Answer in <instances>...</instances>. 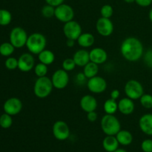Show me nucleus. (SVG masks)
I'll list each match as a JSON object with an SVG mask.
<instances>
[{"label":"nucleus","mask_w":152,"mask_h":152,"mask_svg":"<svg viewBox=\"0 0 152 152\" xmlns=\"http://www.w3.org/2000/svg\"><path fill=\"white\" fill-rule=\"evenodd\" d=\"M35 66V59L31 53H25L18 59V68L22 72H29Z\"/></svg>","instance_id":"4468645a"},{"label":"nucleus","mask_w":152,"mask_h":152,"mask_svg":"<svg viewBox=\"0 0 152 152\" xmlns=\"http://www.w3.org/2000/svg\"><path fill=\"white\" fill-rule=\"evenodd\" d=\"M124 1H125V2L129 3V4H130V3L135 2V0H124Z\"/></svg>","instance_id":"a18cd8bd"},{"label":"nucleus","mask_w":152,"mask_h":152,"mask_svg":"<svg viewBox=\"0 0 152 152\" xmlns=\"http://www.w3.org/2000/svg\"><path fill=\"white\" fill-rule=\"evenodd\" d=\"M87 80L86 77L85 76V74L83 73H79L77 75V81L79 83H84L86 80Z\"/></svg>","instance_id":"a19ab883"},{"label":"nucleus","mask_w":152,"mask_h":152,"mask_svg":"<svg viewBox=\"0 0 152 152\" xmlns=\"http://www.w3.org/2000/svg\"><path fill=\"white\" fill-rule=\"evenodd\" d=\"M91 62H93L97 65L105 63L108 59V53L106 50L102 48H94L89 51Z\"/></svg>","instance_id":"dca6fc26"},{"label":"nucleus","mask_w":152,"mask_h":152,"mask_svg":"<svg viewBox=\"0 0 152 152\" xmlns=\"http://www.w3.org/2000/svg\"><path fill=\"white\" fill-rule=\"evenodd\" d=\"M47 45L46 37L41 33H33L28 36L26 42V48L32 54L38 55L45 49Z\"/></svg>","instance_id":"f03ea898"},{"label":"nucleus","mask_w":152,"mask_h":152,"mask_svg":"<svg viewBox=\"0 0 152 152\" xmlns=\"http://www.w3.org/2000/svg\"><path fill=\"white\" fill-rule=\"evenodd\" d=\"M87 87L89 91L99 94L103 93L106 90L107 82L103 77L96 75L92 78L88 79L87 82Z\"/></svg>","instance_id":"9b49d317"},{"label":"nucleus","mask_w":152,"mask_h":152,"mask_svg":"<svg viewBox=\"0 0 152 152\" xmlns=\"http://www.w3.org/2000/svg\"><path fill=\"white\" fill-rule=\"evenodd\" d=\"M148 18H149V20L151 21L152 23V8L149 10V13H148Z\"/></svg>","instance_id":"37998d69"},{"label":"nucleus","mask_w":152,"mask_h":152,"mask_svg":"<svg viewBox=\"0 0 152 152\" xmlns=\"http://www.w3.org/2000/svg\"><path fill=\"white\" fill-rule=\"evenodd\" d=\"M96 29L98 34L102 37H110L114 32V24L111 19L101 16L96 23Z\"/></svg>","instance_id":"f8f14e48"},{"label":"nucleus","mask_w":152,"mask_h":152,"mask_svg":"<svg viewBox=\"0 0 152 152\" xmlns=\"http://www.w3.org/2000/svg\"><path fill=\"white\" fill-rule=\"evenodd\" d=\"M45 1L46 4H50V5L53 6L54 7H57V6L64 3V0H45Z\"/></svg>","instance_id":"58836bf2"},{"label":"nucleus","mask_w":152,"mask_h":152,"mask_svg":"<svg viewBox=\"0 0 152 152\" xmlns=\"http://www.w3.org/2000/svg\"><path fill=\"white\" fill-rule=\"evenodd\" d=\"M144 64L148 68H152V48H149L144 53L143 56Z\"/></svg>","instance_id":"f704fd0d"},{"label":"nucleus","mask_w":152,"mask_h":152,"mask_svg":"<svg viewBox=\"0 0 152 152\" xmlns=\"http://www.w3.org/2000/svg\"><path fill=\"white\" fill-rule=\"evenodd\" d=\"M101 129L106 135L115 136L120 130L121 125L118 119L114 114H106L101 119Z\"/></svg>","instance_id":"7ed1b4c3"},{"label":"nucleus","mask_w":152,"mask_h":152,"mask_svg":"<svg viewBox=\"0 0 152 152\" xmlns=\"http://www.w3.org/2000/svg\"><path fill=\"white\" fill-rule=\"evenodd\" d=\"M119 143L116 136L107 135L102 141L103 148L108 152H114L119 148Z\"/></svg>","instance_id":"aec40b11"},{"label":"nucleus","mask_w":152,"mask_h":152,"mask_svg":"<svg viewBox=\"0 0 152 152\" xmlns=\"http://www.w3.org/2000/svg\"><path fill=\"white\" fill-rule=\"evenodd\" d=\"M54 16L59 22L66 23L74 20V10L71 5L62 3V4L55 7Z\"/></svg>","instance_id":"0eeeda50"},{"label":"nucleus","mask_w":152,"mask_h":152,"mask_svg":"<svg viewBox=\"0 0 152 152\" xmlns=\"http://www.w3.org/2000/svg\"><path fill=\"white\" fill-rule=\"evenodd\" d=\"M66 45L68 48H72L74 47V45H75V40L73 39H67Z\"/></svg>","instance_id":"79ce46f5"},{"label":"nucleus","mask_w":152,"mask_h":152,"mask_svg":"<svg viewBox=\"0 0 152 152\" xmlns=\"http://www.w3.org/2000/svg\"><path fill=\"white\" fill-rule=\"evenodd\" d=\"M98 72H99V65L91 61L83 67V74L88 80L97 75Z\"/></svg>","instance_id":"b1692460"},{"label":"nucleus","mask_w":152,"mask_h":152,"mask_svg":"<svg viewBox=\"0 0 152 152\" xmlns=\"http://www.w3.org/2000/svg\"><path fill=\"white\" fill-rule=\"evenodd\" d=\"M34 74H36L37 77H45L48 74V65H45V64L39 62V63L37 64V65L34 66Z\"/></svg>","instance_id":"cd10ccee"},{"label":"nucleus","mask_w":152,"mask_h":152,"mask_svg":"<svg viewBox=\"0 0 152 152\" xmlns=\"http://www.w3.org/2000/svg\"><path fill=\"white\" fill-rule=\"evenodd\" d=\"M77 43L83 48H88L94 44L95 37L91 33H83L77 39Z\"/></svg>","instance_id":"412c9836"},{"label":"nucleus","mask_w":152,"mask_h":152,"mask_svg":"<svg viewBox=\"0 0 152 152\" xmlns=\"http://www.w3.org/2000/svg\"><path fill=\"white\" fill-rule=\"evenodd\" d=\"M28 36L24 28L21 27H16L13 28L10 33V42L15 47V48H22L26 45Z\"/></svg>","instance_id":"423d86ee"},{"label":"nucleus","mask_w":152,"mask_h":152,"mask_svg":"<svg viewBox=\"0 0 152 152\" xmlns=\"http://www.w3.org/2000/svg\"><path fill=\"white\" fill-rule=\"evenodd\" d=\"M73 59L75 62L77 66L84 67L91 61L89 52L86 49H80L74 53Z\"/></svg>","instance_id":"6ab92c4d"},{"label":"nucleus","mask_w":152,"mask_h":152,"mask_svg":"<svg viewBox=\"0 0 152 152\" xmlns=\"http://www.w3.org/2000/svg\"><path fill=\"white\" fill-rule=\"evenodd\" d=\"M120 91L117 90V89H114V90H113L111 92V94H110V96H111V99H116V100L120 97Z\"/></svg>","instance_id":"ea45409f"},{"label":"nucleus","mask_w":152,"mask_h":152,"mask_svg":"<svg viewBox=\"0 0 152 152\" xmlns=\"http://www.w3.org/2000/svg\"><path fill=\"white\" fill-rule=\"evenodd\" d=\"M141 148L144 152H152V140H144L141 144Z\"/></svg>","instance_id":"c9c22d12"},{"label":"nucleus","mask_w":152,"mask_h":152,"mask_svg":"<svg viewBox=\"0 0 152 152\" xmlns=\"http://www.w3.org/2000/svg\"><path fill=\"white\" fill-rule=\"evenodd\" d=\"M137 4L142 7H146L152 4V0H135Z\"/></svg>","instance_id":"e433bc0d"},{"label":"nucleus","mask_w":152,"mask_h":152,"mask_svg":"<svg viewBox=\"0 0 152 152\" xmlns=\"http://www.w3.org/2000/svg\"><path fill=\"white\" fill-rule=\"evenodd\" d=\"M119 143L122 145H129L133 141V136L132 133L127 130H120L115 135Z\"/></svg>","instance_id":"5701e85b"},{"label":"nucleus","mask_w":152,"mask_h":152,"mask_svg":"<svg viewBox=\"0 0 152 152\" xmlns=\"http://www.w3.org/2000/svg\"><path fill=\"white\" fill-rule=\"evenodd\" d=\"M12 124H13L12 116L6 114V113L1 114L0 117V126L2 129H9L12 126Z\"/></svg>","instance_id":"c85d7f7f"},{"label":"nucleus","mask_w":152,"mask_h":152,"mask_svg":"<svg viewBox=\"0 0 152 152\" xmlns=\"http://www.w3.org/2000/svg\"><path fill=\"white\" fill-rule=\"evenodd\" d=\"M41 13L45 18L47 19H50L53 16H54L55 13V7L53 6L50 5V4H46L42 7L41 10Z\"/></svg>","instance_id":"7c9ffc66"},{"label":"nucleus","mask_w":152,"mask_h":152,"mask_svg":"<svg viewBox=\"0 0 152 152\" xmlns=\"http://www.w3.org/2000/svg\"><path fill=\"white\" fill-rule=\"evenodd\" d=\"M114 152H127V151H126V150L123 149V148H118V149H117L115 151H114Z\"/></svg>","instance_id":"c03bdc74"},{"label":"nucleus","mask_w":152,"mask_h":152,"mask_svg":"<svg viewBox=\"0 0 152 152\" xmlns=\"http://www.w3.org/2000/svg\"><path fill=\"white\" fill-rule=\"evenodd\" d=\"M103 110L106 114H114L118 111V102L116 99H107L103 104Z\"/></svg>","instance_id":"393cba45"},{"label":"nucleus","mask_w":152,"mask_h":152,"mask_svg":"<svg viewBox=\"0 0 152 152\" xmlns=\"http://www.w3.org/2000/svg\"><path fill=\"white\" fill-rule=\"evenodd\" d=\"M6 68L8 70H15L18 68V59L14 57H8L4 62Z\"/></svg>","instance_id":"72a5a7b5"},{"label":"nucleus","mask_w":152,"mask_h":152,"mask_svg":"<svg viewBox=\"0 0 152 152\" xmlns=\"http://www.w3.org/2000/svg\"><path fill=\"white\" fill-rule=\"evenodd\" d=\"M15 47L10 42H4L0 45V54L3 56H10L13 53Z\"/></svg>","instance_id":"bb28decb"},{"label":"nucleus","mask_w":152,"mask_h":152,"mask_svg":"<svg viewBox=\"0 0 152 152\" xmlns=\"http://www.w3.org/2000/svg\"><path fill=\"white\" fill-rule=\"evenodd\" d=\"M54 88L62 90L65 88L69 83V75L68 71L64 69H58L54 71L50 78Z\"/></svg>","instance_id":"6e6552de"},{"label":"nucleus","mask_w":152,"mask_h":152,"mask_svg":"<svg viewBox=\"0 0 152 152\" xmlns=\"http://www.w3.org/2000/svg\"><path fill=\"white\" fill-rule=\"evenodd\" d=\"M12 21V14L9 10L5 9H0V25H8Z\"/></svg>","instance_id":"a878e982"},{"label":"nucleus","mask_w":152,"mask_h":152,"mask_svg":"<svg viewBox=\"0 0 152 152\" xmlns=\"http://www.w3.org/2000/svg\"><path fill=\"white\" fill-rule=\"evenodd\" d=\"M140 129L145 134L152 136V114H145L139 120Z\"/></svg>","instance_id":"a211bd4d"},{"label":"nucleus","mask_w":152,"mask_h":152,"mask_svg":"<svg viewBox=\"0 0 152 152\" xmlns=\"http://www.w3.org/2000/svg\"><path fill=\"white\" fill-rule=\"evenodd\" d=\"M63 34L67 39H73L76 41L83 34V30L79 22L71 20L66 23H64Z\"/></svg>","instance_id":"1a4fd4ad"},{"label":"nucleus","mask_w":152,"mask_h":152,"mask_svg":"<svg viewBox=\"0 0 152 152\" xmlns=\"http://www.w3.org/2000/svg\"><path fill=\"white\" fill-rule=\"evenodd\" d=\"M52 132L54 137L60 141L68 139L71 133L68 125L62 120H57L53 123Z\"/></svg>","instance_id":"9d476101"},{"label":"nucleus","mask_w":152,"mask_h":152,"mask_svg":"<svg viewBox=\"0 0 152 152\" xmlns=\"http://www.w3.org/2000/svg\"><path fill=\"white\" fill-rule=\"evenodd\" d=\"M126 96L133 100L140 99L144 94V88L140 82L136 80H130L126 83L124 87Z\"/></svg>","instance_id":"39448f33"},{"label":"nucleus","mask_w":152,"mask_h":152,"mask_svg":"<svg viewBox=\"0 0 152 152\" xmlns=\"http://www.w3.org/2000/svg\"><path fill=\"white\" fill-rule=\"evenodd\" d=\"M38 59L39 62L48 66L55 61V54L50 50L45 49L38 54Z\"/></svg>","instance_id":"4be33fe9"},{"label":"nucleus","mask_w":152,"mask_h":152,"mask_svg":"<svg viewBox=\"0 0 152 152\" xmlns=\"http://www.w3.org/2000/svg\"><path fill=\"white\" fill-rule=\"evenodd\" d=\"M140 102L143 108L146 109L152 108V94H143L142 96L140 98Z\"/></svg>","instance_id":"c756f323"},{"label":"nucleus","mask_w":152,"mask_h":152,"mask_svg":"<svg viewBox=\"0 0 152 152\" xmlns=\"http://www.w3.org/2000/svg\"><path fill=\"white\" fill-rule=\"evenodd\" d=\"M98 102L96 98L92 95H85L80 99V106L83 111L88 113L91 111H96L97 108Z\"/></svg>","instance_id":"2eb2a0df"},{"label":"nucleus","mask_w":152,"mask_h":152,"mask_svg":"<svg viewBox=\"0 0 152 152\" xmlns=\"http://www.w3.org/2000/svg\"><path fill=\"white\" fill-rule=\"evenodd\" d=\"M114 13V8L110 4H104L100 9V14L102 17L111 19Z\"/></svg>","instance_id":"2f4dec72"},{"label":"nucleus","mask_w":152,"mask_h":152,"mask_svg":"<svg viewBox=\"0 0 152 152\" xmlns=\"http://www.w3.org/2000/svg\"><path fill=\"white\" fill-rule=\"evenodd\" d=\"M53 86L51 80L48 77H38L34 86V93L37 97L44 99L51 94Z\"/></svg>","instance_id":"20e7f679"},{"label":"nucleus","mask_w":152,"mask_h":152,"mask_svg":"<svg viewBox=\"0 0 152 152\" xmlns=\"http://www.w3.org/2000/svg\"><path fill=\"white\" fill-rule=\"evenodd\" d=\"M98 118V115H97V113L95 111H91V112L87 113V120L88 121L91 122H95Z\"/></svg>","instance_id":"4c0bfd02"},{"label":"nucleus","mask_w":152,"mask_h":152,"mask_svg":"<svg viewBox=\"0 0 152 152\" xmlns=\"http://www.w3.org/2000/svg\"><path fill=\"white\" fill-rule=\"evenodd\" d=\"M135 105L133 99L124 97L118 102V111L123 115H130L134 111Z\"/></svg>","instance_id":"f3484780"},{"label":"nucleus","mask_w":152,"mask_h":152,"mask_svg":"<svg viewBox=\"0 0 152 152\" xmlns=\"http://www.w3.org/2000/svg\"><path fill=\"white\" fill-rule=\"evenodd\" d=\"M22 102L19 98L11 97L7 99L3 105L4 113L10 116H14L19 114L22 109Z\"/></svg>","instance_id":"ddd939ff"},{"label":"nucleus","mask_w":152,"mask_h":152,"mask_svg":"<svg viewBox=\"0 0 152 152\" xmlns=\"http://www.w3.org/2000/svg\"><path fill=\"white\" fill-rule=\"evenodd\" d=\"M76 66L77 65H76V63L74 59H73V58H67V59H64L62 63V69L68 71V72L72 71L75 68Z\"/></svg>","instance_id":"473e14b6"},{"label":"nucleus","mask_w":152,"mask_h":152,"mask_svg":"<svg viewBox=\"0 0 152 152\" xmlns=\"http://www.w3.org/2000/svg\"><path fill=\"white\" fill-rule=\"evenodd\" d=\"M120 53L126 60L137 62L144 54L143 45L136 37H128L123 40L120 45Z\"/></svg>","instance_id":"f257e3e1"}]
</instances>
